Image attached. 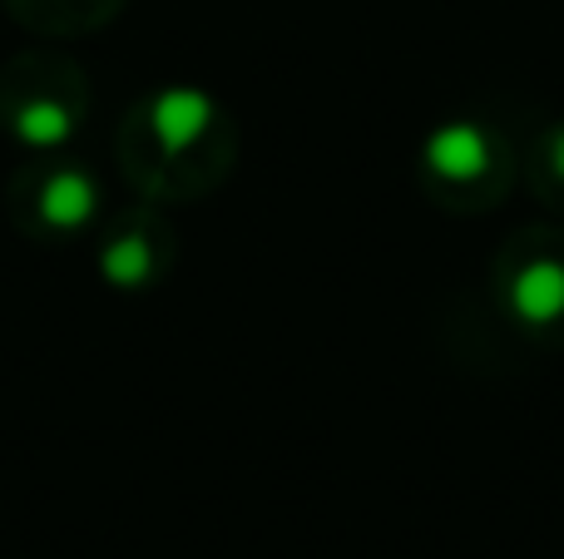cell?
Masks as SVG:
<instances>
[{
    "label": "cell",
    "mask_w": 564,
    "mask_h": 559,
    "mask_svg": "<svg viewBox=\"0 0 564 559\" xmlns=\"http://www.w3.org/2000/svg\"><path fill=\"white\" fill-rule=\"evenodd\" d=\"M224 158L228 124L204 89H154L119 124V168L144 204L204 194L224 174Z\"/></svg>",
    "instance_id": "6da1fadb"
},
{
    "label": "cell",
    "mask_w": 564,
    "mask_h": 559,
    "mask_svg": "<svg viewBox=\"0 0 564 559\" xmlns=\"http://www.w3.org/2000/svg\"><path fill=\"white\" fill-rule=\"evenodd\" d=\"M89 119V75L75 55L30 45L0 65V134L25 154H59Z\"/></svg>",
    "instance_id": "7a4b0ae2"
},
{
    "label": "cell",
    "mask_w": 564,
    "mask_h": 559,
    "mask_svg": "<svg viewBox=\"0 0 564 559\" xmlns=\"http://www.w3.org/2000/svg\"><path fill=\"white\" fill-rule=\"evenodd\" d=\"M105 213V184L89 164L59 154H30L15 174L6 178V218L30 243H75Z\"/></svg>",
    "instance_id": "3957f363"
},
{
    "label": "cell",
    "mask_w": 564,
    "mask_h": 559,
    "mask_svg": "<svg viewBox=\"0 0 564 559\" xmlns=\"http://www.w3.org/2000/svg\"><path fill=\"white\" fill-rule=\"evenodd\" d=\"M169 257H174V233L164 228V218L149 204L124 208L105 223L95 243V267L109 287L119 293H144L159 277L169 273Z\"/></svg>",
    "instance_id": "277c9868"
},
{
    "label": "cell",
    "mask_w": 564,
    "mask_h": 559,
    "mask_svg": "<svg viewBox=\"0 0 564 559\" xmlns=\"http://www.w3.org/2000/svg\"><path fill=\"white\" fill-rule=\"evenodd\" d=\"M6 10L35 40L59 45V40H75V35L109 25L124 10V0H6Z\"/></svg>",
    "instance_id": "5b68a950"
},
{
    "label": "cell",
    "mask_w": 564,
    "mask_h": 559,
    "mask_svg": "<svg viewBox=\"0 0 564 559\" xmlns=\"http://www.w3.org/2000/svg\"><path fill=\"white\" fill-rule=\"evenodd\" d=\"M431 164L446 168V174H456V178L480 174V164H486V139H480L476 129H466V124L446 129V134L431 144Z\"/></svg>",
    "instance_id": "8992f818"
}]
</instances>
